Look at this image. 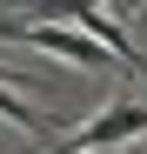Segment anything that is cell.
Masks as SVG:
<instances>
[{"instance_id":"1","label":"cell","mask_w":147,"mask_h":154,"mask_svg":"<svg viewBox=\"0 0 147 154\" xmlns=\"http://www.w3.org/2000/svg\"><path fill=\"white\" fill-rule=\"evenodd\" d=\"M0 40H20V47H40V54H60V60H74L80 74H100L107 67V54L94 47L80 27H54V20H14V14H0Z\"/></svg>"},{"instance_id":"2","label":"cell","mask_w":147,"mask_h":154,"mask_svg":"<svg viewBox=\"0 0 147 154\" xmlns=\"http://www.w3.org/2000/svg\"><path fill=\"white\" fill-rule=\"evenodd\" d=\"M134 134H147V107H140V100H114V107H100L94 121L67 127L47 154H100V147H120V141H134Z\"/></svg>"},{"instance_id":"3","label":"cell","mask_w":147,"mask_h":154,"mask_svg":"<svg viewBox=\"0 0 147 154\" xmlns=\"http://www.w3.org/2000/svg\"><path fill=\"white\" fill-rule=\"evenodd\" d=\"M67 27H80L94 47H107V54H120V67H134V74H147V54H134V40H127V27H120L114 14H100V7H74L67 14Z\"/></svg>"},{"instance_id":"4","label":"cell","mask_w":147,"mask_h":154,"mask_svg":"<svg viewBox=\"0 0 147 154\" xmlns=\"http://www.w3.org/2000/svg\"><path fill=\"white\" fill-rule=\"evenodd\" d=\"M0 114H7V121H14V127H27V134H47V121H40V114H34V107H20V100H14V94H7V87H0Z\"/></svg>"}]
</instances>
